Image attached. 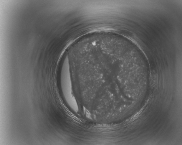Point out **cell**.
I'll use <instances>...</instances> for the list:
<instances>
[{
  "label": "cell",
  "instance_id": "cell-1",
  "mask_svg": "<svg viewBox=\"0 0 182 145\" xmlns=\"http://www.w3.org/2000/svg\"><path fill=\"white\" fill-rule=\"evenodd\" d=\"M62 91L67 103L72 108L77 109V104L72 94L69 62L67 57L64 60L60 73Z\"/></svg>",
  "mask_w": 182,
  "mask_h": 145
}]
</instances>
